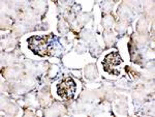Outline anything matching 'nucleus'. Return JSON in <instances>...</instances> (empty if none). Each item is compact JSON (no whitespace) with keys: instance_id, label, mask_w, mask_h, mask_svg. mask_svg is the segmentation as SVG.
<instances>
[{"instance_id":"obj_1","label":"nucleus","mask_w":155,"mask_h":117,"mask_svg":"<svg viewBox=\"0 0 155 117\" xmlns=\"http://www.w3.org/2000/svg\"><path fill=\"white\" fill-rule=\"evenodd\" d=\"M28 47L34 54L38 56L51 55L53 43L51 36H31L28 39Z\"/></svg>"},{"instance_id":"obj_2","label":"nucleus","mask_w":155,"mask_h":117,"mask_svg":"<svg viewBox=\"0 0 155 117\" xmlns=\"http://www.w3.org/2000/svg\"><path fill=\"white\" fill-rule=\"evenodd\" d=\"M76 88L77 85L74 81L71 78L67 77L57 85V93L60 98L65 99V101H69L74 98V93H76Z\"/></svg>"},{"instance_id":"obj_3","label":"nucleus","mask_w":155,"mask_h":117,"mask_svg":"<svg viewBox=\"0 0 155 117\" xmlns=\"http://www.w3.org/2000/svg\"><path fill=\"white\" fill-rule=\"evenodd\" d=\"M122 63L121 56L119 55L118 52H113V53L109 54L106 58H104L102 65H104V71L107 72L109 74L116 75L118 76L120 75V69H118V66Z\"/></svg>"}]
</instances>
